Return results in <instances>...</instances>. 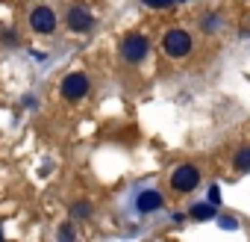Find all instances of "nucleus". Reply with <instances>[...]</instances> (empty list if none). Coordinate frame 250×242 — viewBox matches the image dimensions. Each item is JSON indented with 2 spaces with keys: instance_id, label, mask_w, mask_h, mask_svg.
Here are the masks:
<instances>
[{
  "instance_id": "f257e3e1",
  "label": "nucleus",
  "mask_w": 250,
  "mask_h": 242,
  "mask_svg": "<svg viewBox=\"0 0 250 242\" xmlns=\"http://www.w3.org/2000/svg\"><path fill=\"white\" fill-rule=\"evenodd\" d=\"M162 50H165L171 59H183V56L191 53V36H188L186 30H180V27H171V30L165 33V39H162Z\"/></svg>"
},
{
  "instance_id": "f03ea898",
  "label": "nucleus",
  "mask_w": 250,
  "mask_h": 242,
  "mask_svg": "<svg viewBox=\"0 0 250 242\" xmlns=\"http://www.w3.org/2000/svg\"><path fill=\"white\" fill-rule=\"evenodd\" d=\"M197 183H200V169L191 163H183L171 171V189L174 192H191Z\"/></svg>"
},
{
  "instance_id": "7ed1b4c3",
  "label": "nucleus",
  "mask_w": 250,
  "mask_h": 242,
  "mask_svg": "<svg viewBox=\"0 0 250 242\" xmlns=\"http://www.w3.org/2000/svg\"><path fill=\"white\" fill-rule=\"evenodd\" d=\"M147 53H150V42H147L142 33H130L127 39L121 42V56H124V62H142Z\"/></svg>"
},
{
  "instance_id": "20e7f679",
  "label": "nucleus",
  "mask_w": 250,
  "mask_h": 242,
  "mask_svg": "<svg viewBox=\"0 0 250 242\" xmlns=\"http://www.w3.org/2000/svg\"><path fill=\"white\" fill-rule=\"evenodd\" d=\"M88 95V77L83 71H74L62 80V97L65 100H83Z\"/></svg>"
},
{
  "instance_id": "39448f33",
  "label": "nucleus",
  "mask_w": 250,
  "mask_h": 242,
  "mask_svg": "<svg viewBox=\"0 0 250 242\" xmlns=\"http://www.w3.org/2000/svg\"><path fill=\"white\" fill-rule=\"evenodd\" d=\"M30 27H33L36 33H42V36H50V33L56 30V15H53V9H50V6H36V9L30 12Z\"/></svg>"
},
{
  "instance_id": "423d86ee",
  "label": "nucleus",
  "mask_w": 250,
  "mask_h": 242,
  "mask_svg": "<svg viewBox=\"0 0 250 242\" xmlns=\"http://www.w3.org/2000/svg\"><path fill=\"white\" fill-rule=\"evenodd\" d=\"M65 21H68V30H74V33H88V30L94 27L91 12H88V9H83V6H71Z\"/></svg>"
},
{
  "instance_id": "0eeeda50",
  "label": "nucleus",
  "mask_w": 250,
  "mask_h": 242,
  "mask_svg": "<svg viewBox=\"0 0 250 242\" xmlns=\"http://www.w3.org/2000/svg\"><path fill=\"white\" fill-rule=\"evenodd\" d=\"M162 204H165V198H162V192H156V189H145V192H139V198H136L139 213H156V210H162Z\"/></svg>"
},
{
  "instance_id": "6e6552de",
  "label": "nucleus",
  "mask_w": 250,
  "mask_h": 242,
  "mask_svg": "<svg viewBox=\"0 0 250 242\" xmlns=\"http://www.w3.org/2000/svg\"><path fill=\"white\" fill-rule=\"evenodd\" d=\"M188 216H191V218H197V221L212 218V216H215V204H212V201H209V204H194V207L188 210Z\"/></svg>"
},
{
  "instance_id": "1a4fd4ad",
  "label": "nucleus",
  "mask_w": 250,
  "mask_h": 242,
  "mask_svg": "<svg viewBox=\"0 0 250 242\" xmlns=\"http://www.w3.org/2000/svg\"><path fill=\"white\" fill-rule=\"evenodd\" d=\"M232 166H235V171H250V145H247V148H241V151L235 154Z\"/></svg>"
},
{
  "instance_id": "9d476101",
  "label": "nucleus",
  "mask_w": 250,
  "mask_h": 242,
  "mask_svg": "<svg viewBox=\"0 0 250 242\" xmlns=\"http://www.w3.org/2000/svg\"><path fill=\"white\" fill-rule=\"evenodd\" d=\"M145 6H150V9H171V6H177V3H183V0H142Z\"/></svg>"
},
{
  "instance_id": "9b49d317",
  "label": "nucleus",
  "mask_w": 250,
  "mask_h": 242,
  "mask_svg": "<svg viewBox=\"0 0 250 242\" xmlns=\"http://www.w3.org/2000/svg\"><path fill=\"white\" fill-rule=\"evenodd\" d=\"M71 216H74V218H85V216H91V204H85V201H77V204L71 207Z\"/></svg>"
},
{
  "instance_id": "f8f14e48",
  "label": "nucleus",
  "mask_w": 250,
  "mask_h": 242,
  "mask_svg": "<svg viewBox=\"0 0 250 242\" xmlns=\"http://www.w3.org/2000/svg\"><path fill=\"white\" fill-rule=\"evenodd\" d=\"M209 201H212V204H218V201H221V189H218V186H212V189H209Z\"/></svg>"
},
{
  "instance_id": "ddd939ff",
  "label": "nucleus",
  "mask_w": 250,
  "mask_h": 242,
  "mask_svg": "<svg viewBox=\"0 0 250 242\" xmlns=\"http://www.w3.org/2000/svg\"><path fill=\"white\" fill-rule=\"evenodd\" d=\"M59 233H62L65 239H71V236H74V230H71V224H62V227H59Z\"/></svg>"
},
{
  "instance_id": "4468645a",
  "label": "nucleus",
  "mask_w": 250,
  "mask_h": 242,
  "mask_svg": "<svg viewBox=\"0 0 250 242\" xmlns=\"http://www.w3.org/2000/svg\"><path fill=\"white\" fill-rule=\"evenodd\" d=\"M221 224H224V227H229V230H232V227H235V221H232V218H229V216H221Z\"/></svg>"
},
{
  "instance_id": "2eb2a0df",
  "label": "nucleus",
  "mask_w": 250,
  "mask_h": 242,
  "mask_svg": "<svg viewBox=\"0 0 250 242\" xmlns=\"http://www.w3.org/2000/svg\"><path fill=\"white\" fill-rule=\"evenodd\" d=\"M0 239H3V230H0Z\"/></svg>"
}]
</instances>
